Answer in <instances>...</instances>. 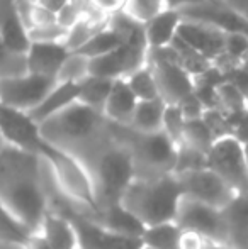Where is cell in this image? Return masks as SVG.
I'll return each mask as SVG.
<instances>
[{
    "label": "cell",
    "instance_id": "obj_1",
    "mask_svg": "<svg viewBox=\"0 0 248 249\" xmlns=\"http://www.w3.org/2000/svg\"><path fill=\"white\" fill-rule=\"evenodd\" d=\"M0 202L38 234L50 212L44 161L38 154L5 144L0 149Z\"/></svg>",
    "mask_w": 248,
    "mask_h": 249
},
{
    "label": "cell",
    "instance_id": "obj_2",
    "mask_svg": "<svg viewBox=\"0 0 248 249\" xmlns=\"http://www.w3.org/2000/svg\"><path fill=\"white\" fill-rule=\"evenodd\" d=\"M41 136L55 148L72 154L89 170L100 151L114 141L111 125L100 112L75 102L39 124Z\"/></svg>",
    "mask_w": 248,
    "mask_h": 249
},
{
    "label": "cell",
    "instance_id": "obj_3",
    "mask_svg": "<svg viewBox=\"0 0 248 249\" xmlns=\"http://www.w3.org/2000/svg\"><path fill=\"white\" fill-rule=\"evenodd\" d=\"M182 198L179 180L170 173L158 178H134L119 203L145 227H152L175 222Z\"/></svg>",
    "mask_w": 248,
    "mask_h": 249
},
{
    "label": "cell",
    "instance_id": "obj_4",
    "mask_svg": "<svg viewBox=\"0 0 248 249\" xmlns=\"http://www.w3.org/2000/svg\"><path fill=\"white\" fill-rule=\"evenodd\" d=\"M111 134L129 149L136 178H158L175 170L179 146L163 131L136 132L128 125L111 124Z\"/></svg>",
    "mask_w": 248,
    "mask_h": 249
},
{
    "label": "cell",
    "instance_id": "obj_5",
    "mask_svg": "<svg viewBox=\"0 0 248 249\" xmlns=\"http://www.w3.org/2000/svg\"><path fill=\"white\" fill-rule=\"evenodd\" d=\"M89 173L95 187L99 210L102 207L119 203L124 192L136 178L131 153L116 139L106 149L100 151L92 166L89 168Z\"/></svg>",
    "mask_w": 248,
    "mask_h": 249
},
{
    "label": "cell",
    "instance_id": "obj_6",
    "mask_svg": "<svg viewBox=\"0 0 248 249\" xmlns=\"http://www.w3.org/2000/svg\"><path fill=\"white\" fill-rule=\"evenodd\" d=\"M50 210L61 213L70 220L76 236L78 249H143L139 237L121 236L106 229L90 217L80 213L66 198H50Z\"/></svg>",
    "mask_w": 248,
    "mask_h": 249
},
{
    "label": "cell",
    "instance_id": "obj_7",
    "mask_svg": "<svg viewBox=\"0 0 248 249\" xmlns=\"http://www.w3.org/2000/svg\"><path fill=\"white\" fill-rule=\"evenodd\" d=\"M146 65L152 66L160 99L167 105H177L195 92V78L173 61L172 48L148 50Z\"/></svg>",
    "mask_w": 248,
    "mask_h": 249
},
{
    "label": "cell",
    "instance_id": "obj_8",
    "mask_svg": "<svg viewBox=\"0 0 248 249\" xmlns=\"http://www.w3.org/2000/svg\"><path fill=\"white\" fill-rule=\"evenodd\" d=\"M208 168L218 173L236 194L248 195V170L243 142L236 136L214 141L208 153Z\"/></svg>",
    "mask_w": 248,
    "mask_h": 249
},
{
    "label": "cell",
    "instance_id": "obj_9",
    "mask_svg": "<svg viewBox=\"0 0 248 249\" xmlns=\"http://www.w3.org/2000/svg\"><path fill=\"white\" fill-rule=\"evenodd\" d=\"M58 80L26 73L14 78H0V104L29 114L53 90Z\"/></svg>",
    "mask_w": 248,
    "mask_h": 249
},
{
    "label": "cell",
    "instance_id": "obj_10",
    "mask_svg": "<svg viewBox=\"0 0 248 249\" xmlns=\"http://www.w3.org/2000/svg\"><path fill=\"white\" fill-rule=\"evenodd\" d=\"M182 188V194L186 198L195 200V202L206 203L209 207L221 210L233 198L236 192L208 166L201 170H192L186 173L175 175Z\"/></svg>",
    "mask_w": 248,
    "mask_h": 249
},
{
    "label": "cell",
    "instance_id": "obj_11",
    "mask_svg": "<svg viewBox=\"0 0 248 249\" xmlns=\"http://www.w3.org/2000/svg\"><path fill=\"white\" fill-rule=\"evenodd\" d=\"M175 224L182 231L195 232L204 239L226 244L225 222L219 209L184 197L177 210Z\"/></svg>",
    "mask_w": 248,
    "mask_h": 249
},
{
    "label": "cell",
    "instance_id": "obj_12",
    "mask_svg": "<svg viewBox=\"0 0 248 249\" xmlns=\"http://www.w3.org/2000/svg\"><path fill=\"white\" fill-rule=\"evenodd\" d=\"M0 132L9 146L39 156L44 138L41 136L39 124H36L29 117V114L14 110L0 104Z\"/></svg>",
    "mask_w": 248,
    "mask_h": 249
},
{
    "label": "cell",
    "instance_id": "obj_13",
    "mask_svg": "<svg viewBox=\"0 0 248 249\" xmlns=\"http://www.w3.org/2000/svg\"><path fill=\"white\" fill-rule=\"evenodd\" d=\"M179 12L184 20L206 24L225 34H247L248 36V22L221 0H209L199 5L180 9Z\"/></svg>",
    "mask_w": 248,
    "mask_h": 249
},
{
    "label": "cell",
    "instance_id": "obj_14",
    "mask_svg": "<svg viewBox=\"0 0 248 249\" xmlns=\"http://www.w3.org/2000/svg\"><path fill=\"white\" fill-rule=\"evenodd\" d=\"M177 37L208 61L214 63L223 59L225 33L214 29V27L182 19V24L177 31Z\"/></svg>",
    "mask_w": 248,
    "mask_h": 249
},
{
    "label": "cell",
    "instance_id": "obj_15",
    "mask_svg": "<svg viewBox=\"0 0 248 249\" xmlns=\"http://www.w3.org/2000/svg\"><path fill=\"white\" fill-rule=\"evenodd\" d=\"M70 51L63 43H31L26 53L27 71L57 80L63 61Z\"/></svg>",
    "mask_w": 248,
    "mask_h": 249
},
{
    "label": "cell",
    "instance_id": "obj_16",
    "mask_svg": "<svg viewBox=\"0 0 248 249\" xmlns=\"http://www.w3.org/2000/svg\"><path fill=\"white\" fill-rule=\"evenodd\" d=\"M226 244L233 249H248V195L236 194L221 209Z\"/></svg>",
    "mask_w": 248,
    "mask_h": 249
},
{
    "label": "cell",
    "instance_id": "obj_17",
    "mask_svg": "<svg viewBox=\"0 0 248 249\" xmlns=\"http://www.w3.org/2000/svg\"><path fill=\"white\" fill-rule=\"evenodd\" d=\"M136 105H138V99L131 92L128 82L124 78H117L113 82V89L104 105L102 115L111 124L129 125Z\"/></svg>",
    "mask_w": 248,
    "mask_h": 249
},
{
    "label": "cell",
    "instance_id": "obj_18",
    "mask_svg": "<svg viewBox=\"0 0 248 249\" xmlns=\"http://www.w3.org/2000/svg\"><path fill=\"white\" fill-rule=\"evenodd\" d=\"M182 24V16L179 10L165 9L143 26V34L148 50L169 48L175 39L179 26Z\"/></svg>",
    "mask_w": 248,
    "mask_h": 249
},
{
    "label": "cell",
    "instance_id": "obj_19",
    "mask_svg": "<svg viewBox=\"0 0 248 249\" xmlns=\"http://www.w3.org/2000/svg\"><path fill=\"white\" fill-rule=\"evenodd\" d=\"M78 97H80V83L58 82L53 87V90L44 97L43 102L29 112V117L36 124H41V122L48 121L53 115L60 114L61 110H65L66 107L73 105L75 102H78Z\"/></svg>",
    "mask_w": 248,
    "mask_h": 249
},
{
    "label": "cell",
    "instance_id": "obj_20",
    "mask_svg": "<svg viewBox=\"0 0 248 249\" xmlns=\"http://www.w3.org/2000/svg\"><path fill=\"white\" fill-rule=\"evenodd\" d=\"M85 215V213H83ZM92 220H95L97 224L104 226L106 229L113 231L121 236H129V237H139L141 239L143 232L146 227L133 215L129 210H126L121 203H114L109 207H102L97 213L94 215H87Z\"/></svg>",
    "mask_w": 248,
    "mask_h": 249
},
{
    "label": "cell",
    "instance_id": "obj_21",
    "mask_svg": "<svg viewBox=\"0 0 248 249\" xmlns=\"http://www.w3.org/2000/svg\"><path fill=\"white\" fill-rule=\"evenodd\" d=\"M38 234L48 249H78L75 231L70 220L55 210H50L44 215Z\"/></svg>",
    "mask_w": 248,
    "mask_h": 249
},
{
    "label": "cell",
    "instance_id": "obj_22",
    "mask_svg": "<svg viewBox=\"0 0 248 249\" xmlns=\"http://www.w3.org/2000/svg\"><path fill=\"white\" fill-rule=\"evenodd\" d=\"M0 41L7 51L26 54L31 46L27 27L22 24L16 5L7 7L0 16Z\"/></svg>",
    "mask_w": 248,
    "mask_h": 249
},
{
    "label": "cell",
    "instance_id": "obj_23",
    "mask_svg": "<svg viewBox=\"0 0 248 249\" xmlns=\"http://www.w3.org/2000/svg\"><path fill=\"white\" fill-rule=\"evenodd\" d=\"M165 107H167V104L162 99L138 102L128 127H131L133 131H136V132L162 131Z\"/></svg>",
    "mask_w": 248,
    "mask_h": 249
},
{
    "label": "cell",
    "instance_id": "obj_24",
    "mask_svg": "<svg viewBox=\"0 0 248 249\" xmlns=\"http://www.w3.org/2000/svg\"><path fill=\"white\" fill-rule=\"evenodd\" d=\"M34 232L26 227L2 202H0V243L14 244L26 249Z\"/></svg>",
    "mask_w": 248,
    "mask_h": 249
},
{
    "label": "cell",
    "instance_id": "obj_25",
    "mask_svg": "<svg viewBox=\"0 0 248 249\" xmlns=\"http://www.w3.org/2000/svg\"><path fill=\"white\" fill-rule=\"evenodd\" d=\"M182 229L175 222H165L146 227L141 236L145 249H179Z\"/></svg>",
    "mask_w": 248,
    "mask_h": 249
},
{
    "label": "cell",
    "instance_id": "obj_26",
    "mask_svg": "<svg viewBox=\"0 0 248 249\" xmlns=\"http://www.w3.org/2000/svg\"><path fill=\"white\" fill-rule=\"evenodd\" d=\"M124 44V37L119 33H116L114 29H111L109 26L102 27L99 33H95L78 51L80 54L87 56L89 59H95L99 56H104L107 53L117 50V48Z\"/></svg>",
    "mask_w": 248,
    "mask_h": 249
},
{
    "label": "cell",
    "instance_id": "obj_27",
    "mask_svg": "<svg viewBox=\"0 0 248 249\" xmlns=\"http://www.w3.org/2000/svg\"><path fill=\"white\" fill-rule=\"evenodd\" d=\"M114 80L99 78V76H89L80 83V97L78 102L92 107L94 110L102 114L106 100L111 93Z\"/></svg>",
    "mask_w": 248,
    "mask_h": 249
},
{
    "label": "cell",
    "instance_id": "obj_28",
    "mask_svg": "<svg viewBox=\"0 0 248 249\" xmlns=\"http://www.w3.org/2000/svg\"><path fill=\"white\" fill-rule=\"evenodd\" d=\"M124 80L128 82L129 89L134 93L138 102L160 99L158 89H156V82H155V75H153V70L150 65H143L141 68L134 70V71L129 73Z\"/></svg>",
    "mask_w": 248,
    "mask_h": 249
},
{
    "label": "cell",
    "instance_id": "obj_29",
    "mask_svg": "<svg viewBox=\"0 0 248 249\" xmlns=\"http://www.w3.org/2000/svg\"><path fill=\"white\" fill-rule=\"evenodd\" d=\"M216 138L212 136L211 129L204 122V119L197 121H186V129H184V141L182 144L191 146V148L201 151L208 156L211 146L214 144Z\"/></svg>",
    "mask_w": 248,
    "mask_h": 249
},
{
    "label": "cell",
    "instance_id": "obj_30",
    "mask_svg": "<svg viewBox=\"0 0 248 249\" xmlns=\"http://www.w3.org/2000/svg\"><path fill=\"white\" fill-rule=\"evenodd\" d=\"M90 76V59L80 53H70L63 61L57 80L66 83H82Z\"/></svg>",
    "mask_w": 248,
    "mask_h": 249
},
{
    "label": "cell",
    "instance_id": "obj_31",
    "mask_svg": "<svg viewBox=\"0 0 248 249\" xmlns=\"http://www.w3.org/2000/svg\"><path fill=\"white\" fill-rule=\"evenodd\" d=\"M107 22H95V20L90 19H82L72 26L68 31H66V36L63 39V44L66 46V50L70 53L78 51L90 37L94 36L95 33H99L102 27H106Z\"/></svg>",
    "mask_w": 248,
    "mask_h": 249
},
{
    "label": "cell",
    "instance_id": "obj_32",
    "mask_svg": "<svg viewBox=\"0 0 248 249\" xmlns=\"http://www.w3.org/2000/svg\"><path fill=\"white\" fill-rule=\"evenodd\" d=\"M165 0H126L123 12L128 14L133 20L145 26L146 22L165 10Z\"/></svg>",
    "mask_w": 248,
    "mask_h": 249
},
{
    "label": "cell",
    "instance_id": "obj_33",
    "mask_svg": "<svg viewBox=\"0 0 248 249\" xmlns=\"http://www.w3.org/2000/svg\"><path fill=\"white\" fill-rule=\"evenodd\" d=\"M184 129H186V119L177 105H167L163 112V124L162 131L175 142L177 146L184 141Z\"/></svg>",
    "mask_w": 248,
    "mask_h": 249
},
{
    "label": "cell",
    "instance_id": "obj_34",
    "mask_svg": "<svg viewBox=\"0 0 248 249\" xmlns=\"http://www.w3.org/2000/svg\"><path fill=\"white\" fill-rule=\"evenodd\" d=\"M223 59L231 65H242L248 59V36L247 34H225Z\"/></svg>",
    "mask_w": 248,
    "mask_h": 249
},
{
    "label": "cell",
    "instance_id": "obj_35",
    "mask_svg": "<svg viewBox=\"0 0 248 249\" xmlns=\"http://www.w3.org/2000/svg\"><path fill=\"white\" fill-rule=\"evenodd\" d=\"M66 36V31L60 24H51V26H41L29 29V41L31 43H63Z\"/></svg>",
    "mask_w": 248,
    "mask_h": 249
},
{
    "label": "cell",
    "instance_id": "obj_36",
    "mask_svg": "<svg viewBox=\"0 0 248 249\" xmlns=\"http://www.w3.org/2000/svg\"><path fill=\"white\" fill-rule=\"evenodd\" d=\"M177 107L180 108V112H182L186 121H197V119H202L204 117V112L208 110V108L204 107V104L199 100V97L195 95V92L192 93V95H189L187 99H184L180 104H177Z\"/></svg>",
    "mask_w": 248,
    "mask_h": 249
},
{
    "label": "cell",
    "instance_id": "obj_37",
    "mask_svg": "<svg viewBox=\"0 0 248 249\" xmlns=\"http://www.w3.org/2000/svg\"><path fill=\"white\" fill-rule=\"evenodd\" d=\"M204 237H201L195 232H189V231H182L180 236V244L179 249H201L204 244Z\"/></svg>",
    "mask_w": 248,
    "mask_h": 249
},
{
    "label": "cell",
    "instance_id": "obj_38",
    "mask_svg": "<svg viewBox=\"0 0 248 249\" xmlns=\"http://www.w3.org/2000/svg\"><path fill=\"white\" fill-rule=\"evenodd\" d=\"M90 2H92L94 5L100 10V12L106 14V16H107V14H109V16H113V14L123 10L126 0H90Z\"/></svg>",
    "mask_w": 248,
    "mask_h": 249
},
{
    "label": "cell",
    "instance_id": "obj_39",
    "mask_svg": "<svg viewBox=\"0 0 248 249\" xmlns=\"http://www.w3.org/2000/svg\"><path fill=\"white\" fill-rule=\"evenodd\" d=\"M34 2L38 3V5L44 7L46 10H50V12L53 14H60L63 9H65L66 5H68L72 0H34Z\"/></svg>",
    "mask_w": 248,
    "mask_h": 249
},
{
    "label": "cell",
    "instance_id": "obj_40",
    "mask_svg": "<svg viewBox=\"0 0 248 249\" xmlns=\"http://www.w3.org/2000/svg\"><path fill=\"white\" fill-rule=\"evenodd\" d=\"M221 2L226 3L229 9H233L248 22V0H221Z\"/></svg>",
    "mask_w": 248,
    "mask_h": 249
},
{
    "label": "cell",
    "instance_id": "obj_41",
    "mask_svg": "<svg viewBox=\"0 0 248 249\" xmlns=\"http://www.w3.org/2000/svg\"><path fill=\"white\" fill-rule=\"evenodd\" d=\"M209 2V0H165L167 9H173V10H180L186 9V7H192V5H199V3Z\"/></svg>",
    "mask_w": 248,
    "mask_h": 249
},
{
    "label": "cell",
    "instance_id": "obj_42",
    "mask_svg": "<svg viewBox=\"0 0 248 249\" xmlns=\"http://www.w3.org/2000/svg\"><path fill=\"white\" fill-rule=\"evenodd\" d=\"M26 249H48V246L39 237V234H34L33 239H31V243H29V246H27Z\"/></svg>",
    "mask_w": 248,
    "mask_h": 249
},
{
    "label": "cell",
    "instance_id": "obj_43",
    "mask_svg": "<svg viewBox=\"0 0 248 249\" xmlns=\"http://www.w3.org/2000/svg\"><path fill=\"white\" fill-rule=\"evenodd\" d=\"M201 249H233V248H229L228 244L216 243V241H209V239H206Z\"/></svg>",
    "mask_w": 248,
    "mask_h": 249
},
{
    "label": "cell",
    "instance_id": "obj_44",
    "mask_svg": "<svg viewBox=\"0 0 248 249\" xmlns=\"http://www.w3.org/2000/svg\"><path fill=\"white\" fill-rule=\"evenodd\" d=\"M243 151H245V163H247V170H248V142L243 144Z\"/></svg>",
    "mask_w": 248,
    "mask_h": 249
},
{
    "label": "cell",
    "instance_id": "obj_45",
    "mask_svg": "<svg viewBox=\"0 0 248 249\" xmlns=\"http://www.w3.org/2000/svg\"><path fill=\"white\" fill-rule=\"evenodd\" d=\"M7 142H5V139H3V136H2V132H0V149L3 148V146H5Z\"/></svg>",
    "mask_w": 248,
    "mask_h": 249
},
{
    "label": "cell",
    "instance_id": "obj_46",
    "mask_svg": "<svg viewBox=\"0 0 248 249\" xmlns=\"http://www.w3.org/2000/svg\"><path fill=\"white\" fill-rule=\"evenodd\" d=\"M143 249H145V248H143Z\"/></svg>",
    "mask_w": 248,
    "mask_h": 249
}]
</instances>
